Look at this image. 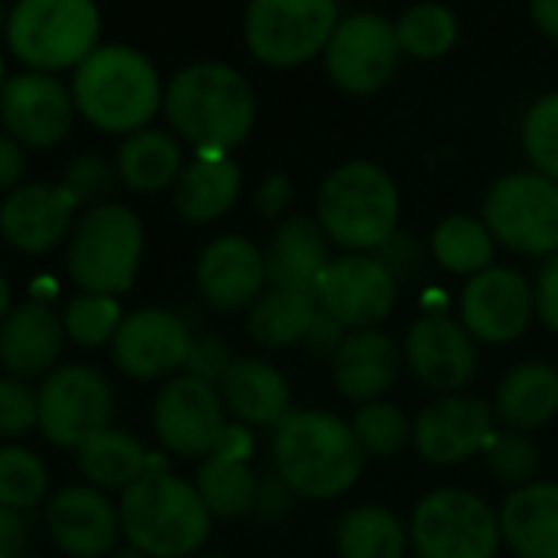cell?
Listing matches in <instances>:
<instances>
[{"label": "cell", "mask_w": 558, "mask_h": 558, "mask_svg": "<svg viewBox=\"0 0 558 558\" xmlns=\"http://www.w3.org/2000/svg\"><path fill=\"white\" fill-rule=\"evenodd\" d=\"M272 470L303 499H336L359 483L365 450L339 414L293 408L272 427Z\"/></svg>", "instance_id": "6da1fadb"}, {"label": "cell", "mask_w": 558, "mask_h": 558, "mask_svg": "<svg viewBox=\"0 0 558 558\" xmlns=\"http://www.w3.org/2000/svg\"><path fill=\"white\" fill-rule=\"evenodd\" d=\"M122 535L148 558L197 555L210 535V509L194 483L174 476L165 460H155L119 499Z\"/></svg>", "instance_id": "7a4b0ae2"}, {"label": "cell", "mask_w": 558, "mask_h": 558, "mask_svg": "<svg viewBox=\"0 0 558 558\" xmlns=\"http://www.w3.org/2000/svg\"><path fill=\"white\" fill-rule=\"evenodd\" d=\"M165 116L197 151H230L256 122V96L227 63H191L165 89Z\"/></svg>", "instance_id": "3957f363"}, {"label": "cell", "mask_w": 558, "mask_h": 558, "mask_svg": "<svg viewBox=\"0 0 558 558\" xmlns=\"http://www.w3.org/2000/svg\"><path fill=\"white\" fill-rule=\"evenodd\" d=\"M73 102L86 122L112 135H135L165 106L161 80L151 60L132 47H99L76 66Z\"/></svg>", "instance_id": "277c9868"}, {"label": "cell", "mask_w": 558, "mask_h": 558, "mask_svg": "<svg viewBox=\"0 0 558 558\" xmlns=\"http://www.w3.org/2000/svg\"><path fill=\"white\" fill-rule=\"evenodd\" d=\"M316 220L345 253H378L401 227V191L375 161H345L319 187Z\"/></svg>", "instance_id": "5b68a950"}, {"label": "cell", "mask_w": 558, "mask_h": 558, "mask_svg": "<svg viewBox=\"0 0 558 558\" xmlns=\"http://www.w3.org/2000/svg\"><path fill=\"white\" fill-rule=\"evenodd\" d=\"M142 256V217L129 204H96L76 220L70 233L66 269L83 293L122 296L135 287Z\"/></svg>", "instance_id": "8992f818"}, {"label": "cell", "mask_w": 558, "mask_h": 558, "mask_svg": "<svg viewBox=\"0 0 558 558\" xmlns=\"http://www.w3.org/2000/svg\"><path fill=\"white\" fill-rule=\"evenodd\" d=\"M96 0H17L8 17V44L21 63L40 73L80 66L99 47Z\"/></svg>", "instance_id": "52a82bcc"}, {"label": "cell", "mask_w": 558, "mask_h": 558, "mask_svg": "<svg viewBox=\"0 0 558 558\" xmlns=\"http://www.w3.org/2000/svg\"><path fill=\"white\" fill-rule=\"evenodd\" d=\"M408 532L417 558H496L502 545L499 509L463 486H440L421 496Z\"/></svg>", "instance_id": "ba28073f"}, {"label": "cell", "mask_w": 558, "mask_h": 558, "mask_svg": "<svg viewBox=\"0 0 558 558\" xmlns=\"http://www.w3.org/2000/svg\"><path fill=\"white\" fill-rule=\"evenodd\" d=\"M336 27V0H250L243 40L263 66L293 70L326 53Z\"/></svg>", "instance_id": "9c48e42d"}, {"label": "cell", "mask_w": 558, "mask_h": 558, "mask_svg": "<svg viewBox=\"0 0 558 558\" xmlns=\"http://www.w3.org/2000/svg\"><path fill=\"white\" fill-rule=\"evenodd\" d=\"M483 223L493 240L522 256L558 253V181L538 171H512L483 197Z\"/></svg>", "instance_id": "30bf717a"}, {"label": "cell", "mask_w": 558, "mask_h": 558, "mask_svg": "<svg viewBox=\"0 0 558 558\" xmlns=\"http://www.w3.org/2000/svg\"><path fill=\"white\" fill-rule=\"evenodd\" d=\"M40 391L37 427L53 447L80 450L86 440L112 427V385L93 365H60L53 368Z\"/></svg>", "instance_id": "8fae6325"}, {"label": "cell", "mask_w": 558, "mask_h": 558, "mask_svg": "<svg viewBox=\"0 0 558 558\" xmlns=\"http://www.w3.org/2000/svg\"><path fill=\"white\" fill-rule=\"evenodd\" d=\"M227 408L217 385H207L191 375H174L161 385L151 404V427L158 444L171 457L204 460L217 450L227 430Z\"/></svg>", "instance_id": "7c38bea8"}, {"label": "cell", "mask_w": 558, "mask_h": 558, "mask_svg": "<svg viewBox=\"0 0 558 558\" xmlns=\"http://www.w3.org/2000/svg\"><path fill=\"white\" fill-rule=\"evenodd\" d=\"M316 303L349 332L378 329L395 313L398 276L378 253H342L326 266Z\"/></svg>", "instance_id": "4fadbf2b"}, {"label": "cell", "mask_w": 558, "mask_h": 558, "mask_svg": "<svg viewBox=\"0 0 558 558\" xmlns=\"http://www.w3.org/2000/svg\"><path fill=\"white\" fill-rule=\"evenodd\" d=\"M398 34L381 14H352L339 21L329 47L326 70L349 96H372L385 89L398 70Z\"/></svg>", "instance_id": "5bb4252c"}, {"label": "cell", "mask_w": 558, "mask_h": 558, "mask_svg": "<svg viewBox=\"0 0 558 558\" xmlns=\"http://www.w3.org/2000/svg\"><path fill=\"white\" fill-rule=\"evenodd\" d=\"M535 319L532 283L509 266H489L466 279L460 293V323L483 345H502L525 336Z\"/></svg>", "instance_id": "9a60e30c"}, {"label": "cell", "mask_w": 558, "mask_h": 558, "mask_svg": "<svg viewBox=\"0 0 558 558\" xmlns=\"http://www.w3.org/2000/svg\"><path fill=\"white\" fill-rule=\"evenodd\" d=\"M194 332L171 310H135L112 339V362L135 381H168L187 365Z\"/></svg>", "instance_id": "2e32d148"}, {"label": "cell", "mask_w": 558, "mask_h": 558, "mask_svg": "<svg viewBox=\"0 0 558 558\" xmlns=\"http://www.w3.org/2000/svg\"><path fill=\"white\" fill-rule=\"evenodd\" d=\"M401 352L411 375L437 395H460L480 362L476 339L460 319H450L440 310H424V316L408 329Z\"/></svg>", "instance_id": "e0dca14e"}, {"label": "cell", "mask_w": 558, "mask_h": 558, "mask_svg": "<svg viewBox=\"0 0 558 558\" xmlns=\"http://www.w3.org/2000/svg\"><path fill=\"white\" fill-rule=\"evenodd\" d=\"M496 434V414L473 395H444L414 417V450L437 466L463 463L486 450Z\"/></svg>", "instance_id": "ac0fdd59"}, {"label": "cell", "mask_w": 558, "mask_h": 558, "mask_svg": "<svg viewBox=\"0 0 558 558\" xmlns=\"http://www.w3.org/2000/svg\"><path fill=\"white\" fill-rule=\"evenodd\" d=\"M47 532L70 558H109L122 535L119 502L93 483L63 486L47 502Z\"/></svg>", "instance_id": "d6986e66"}, {"label": "cell", "mask_w": 558, "mask_h": 558, "mask_svg": "<svg viewBox=\"0 0 558 558\" xmlns=\"http://www.w3.org/2000/svg\"><path fill=\"white\" fill-rule=\"evenodd\" d=\"M194 283L210 310H246L266 293V253L240 233H223L201 250L194 266Z\"/></svg>", "instance_id": "ffe728a7"}, {"label": "cell", "mask_w": 558, "mask_h": 558, "mask_svg": "<svg viewBox=\"0 0 558 558\" xmlns=\"http://www.w3.org/2000/svg\"><path fill=\"white\" fill-rule=\"evenodd\" d=\"M76 102L63 83L47 73H21L0 89V119L11 138L27 148H53L73 129Z\"/></svg>", "instance_id": "44dd1931"}, {"label": "cell", "mask_w": 558, "mask_h": 558, "mask_svg": "<svg viewBox=\"0 0 558 558\" xmlns=\"http://www.w3.org/2000/svg\"><path fill=\"white\" fill-rule=\"evenodd\" d=\"M76 207L63 184H21L0 204V236L21 253H50L73 233Z\"/></svg>", "instance_id": "7402d4cb"}, {"label": "cell", "mask_w": 558, "mask_h": 558, "mask_svg": "<svg viewBox=\"0 0 558 558\" xmlns=\"http://www.w3.org/2000/svg\"><path fill=\"white\" fill-rule=\"evenodd\" d=\"M63 316L40 300L21 303L0 326V365L14 378H47L63 352Z\"/></svg>", "instance_id": "603a6c76"}, {"label": "cell", "mask_w": 558, "mask_h": 558, "mask_svg": "<svg viewBox=\"0 0 558 558\" xmlns=\"http://www.w3.org/2000/svg\"><path fill=\"white\" fill-rule=\"evenodd\" d=\"M401 365H404V352L388 332L381 329L349 332L332 359V381L345 401L362 408L381 401L391 391Z\"/></svg>", "instance_id": "cb8c5ba5"}, {"label": "cell", "mask_w": 558, "mask_h": 558, "mask_svg": "<svg viewBox=\"0 0 558 558\" xmlns=\"http://www.w3.org/2000/svg\"><path fill=\"white\" fill-rule=\"evenodd\" d=\"M329 263H332L329 236L319 227V220L293 214L272 230V240L266 250V276L272 290L316 296L319 279Z\"/></svg>", "instance_id": "d4e9b609"}, {"label": "cell", "mask_w": 558, "mask_h": 558, "mask_svg": "<svg viewBox=\"0 0 558 558\" xmlns=\"http://www.w3.org/2000/svg\"><path fill=\"white\" fill-rule=\"evenodd\" d=\"M499 529L515 558H558V483L515 486L499 506Z\"/></svg>", "instance_id": "484cf974"}, {"label": "cell", "mask_w": 558, "mask_h": 558, "mask_svg": "<svg viewBox=\"0 0 558 558\" xmlns=\"http://www.w3.org/2000/svg\"><path fill=\"white\" fill-rule=\"evenodd\" d=\"M220 401L227 414L236 424L253 427H276L283 421L293 404H290V385L276 365L263 359H236L230 372L217 385Z\"/></svg>", "instance_id": "4316f807"}, {"label": "cell", "mask_w": 558, "mask_h": 558, "mask_svg": "<svg viewBox=\"0 0 558 558\" xmlns=\"http://www.w3.org/2000/svg\"><path fill=\"white\" fill-rule=\"evenodd\" d=\"M243 171L230 151H197L174 181V210L191 223L220 220L240 197Z\"/></svg>", "instance_id": "83f0119b"}, {"label": "cell", "mask_w": 558, "mask_h": 558, "mask_svg": "<svg viewBox=\"0 0 558 558\" xmlns=\"http://www.w3.org/2000/svg\"><path fill=\"white\" fill-rule=\"evenodd\" d=\"M493 414L509 430H535L558 414V368L548 362H522L506 372L496 388Z\"/></svg>", "instance_id": "f1b7e54d"}, {"label": "cell", "mask_w": 558, "mask_h": 558, "mask_svg": "<svg viewBox=\"0 0 558 558\" xmlns=\"http://www.w3.org/2000/svg\"><path fill=\"white\" fill-rule=\"evenodd\" d=\"M116 171L125 187L138 194H155L165 187H174V181L184 171V151L181 142L171 132L161 129H142L129 135L119 148Z\"/></svg>", "instance_id": "f546056e"}, {"label": "cell", "mask_w": 558, "mask_h": 558, "mask_svg": "<svg viewBox=\"0 0 558 558\" xmlns=\"http://www.w3.org/2000/svg\"><path fill=\"white\" fill-rule=\"evenodd\" d=\"M339 558H408L411 532L398 512L381 502H362L339 519Z\"/></svg>", "instance_id": "4dcf8cb0"}, {"label": "cell", "mask_w": 558, "mask_h": 558, "mask_svg": "<svg viewBox=\"0 0 558 558\" xmlns=\"http://www.w3.org/2000/svg\"><path fill=\"white\" fill-rule=\"evenodd\" d=\"M319 316L316 296L290 293V290H266L246 316V332L263 349H290L303 345L313 323Z\"/></svg>", "instance_id": "1f68e13d"}, {"label": "cell", "mask_w": 558, "mask_h": 558, "mask_svg": "<svg viewBox=\"0 0 558 558\" xmlns=\"http://www.w3.org/2000/svg\"><path fill=\"white\" fill-rule=\"evenodd\" d=\"M76 453H80L83 476L99 489H125L158 460L145 450V444L135 434L122 427H106L102 434L86 440Z\"/></svg>", "instance_id": "d6a6232c"}, {"label": "cell", "mask_w": 558, "mask_h": 558, "mask_svg": "<svg viewBox=\"0 0 558 558\" xmlns=\"http://www.w3.org/2000/svg\"><path fill=\"white\" fill-rule=\"evenodd\" d=\"M430 256L440 269L457 276H476L493 266L496 240L483 217L473 214H450L430 233Z\"/></svg>", "instance_id": "836d02e7"}, {"label": "cell", "mask_w": 558, "mask_h": 558, "mask_svg": "<svg viewBox=\"0 0 558 558\" xmlns=\"http://www.w3.org/2000/svg\"><path fill=\"white\" fill-rule=\"evenodd\" d=\"M194 486L214 519H240L250 515L256 506L259 473L250 466V460H230L210 453L201 460Z\"/></svg>", "instance_id": "e575fe53"}, {"label": "cell", "mask_w": 558, "mask_h": 558, "mask_svg": "<svg viewBox=\"0 0 558 558\" xmlns=\"http://www.w3.org/2000/svg\"><path fill=\"white\" fill-rule=\"evenodd\" d=\"M398 47L417 60H437L453 50L457 44V17L444 4H414L395 24Z\"/></svg>", "instance_id": "d590c367"}, {"label": "cell", "mask_w": 558, "mask_h": 558, "mask_svg": "<svg viewBox=\"0 0 558 558\" xmlns=\"http://www.w3.org/2000/svg\"><path fill=\"white\" fill-rule=\"evenodd\" d=\"M50 493V473L47 463L17 444L0 447V506L27 512L37 509Z\"/></svg>", "instance_id": "8d00e7d4"}, {"label": "cell", "mask_w": 558, "mask_h": 558, "mask_svg": "<svg viewBox=\"0 0 558 558\" xmlns=\"http://www.w3.org/2000/svg\"><path fill=\"white\" fill-rule=\"evenodd\" d=\"M63 316V329L66 339L80 349H102L112 345L125 313L119 296H102V293H80L66 303Z\"/></svg>", "instance_id": "74e56055"}, {"label": "cell", "mask_w": 558, "mask_h": 558, "mask_svg": "<svg viewBox=\"0 0 558 558\" xmlns=\"http://www.w3.org/2000/svg\"><path fill=\"white\" fill-rule=\"evenodd\" d=\"M352 430H355L365 457H395L414 437V421H408V414L398 404L381 398V401L362 404L355 411Z\"/></svg>", "instance_id": "f35d334b"}, {"label": "cell", "mask_w": 558, "mask_h": 558, "mask_svg": "<svg viewBox=\"0 0 558 558\" xmlns=\"http://www.w3.org/2000/svg\"><path fill=\"white\" fill-rule=\"evenodd\" d=\"M522 148L532 171L558 181V93L542 96L522 119Z\"/></svg>", "instance_id": "ab89813d"}, {"label": "cell", "mask_w": 558, "mask_h": 558, "mask_svg": "<svg viewBox=\"0 0 558 558\" xmlns=\"http://www.w3.org/2000/svg\"><path fill=\"white\" fill-rule=\"evenodd\" d=\"M483 457H486L489 473L496 480L509 483L512 489L532 483L538 473V450L529 440V434H522V430H496L493 440L486 444Z\"/></svg>", "instance_id": "60d3db41"}, {"label": "cell", "mask_w": 558, "mask_h": 558, "mask_svg": "<svg viewBox=\"0 0 558 558\" xmlns=\"http://www.w3.org/2000/svg\"><path fill=\"white\" fill-rule=\"evenodd\" d=\"M40 421V391L14 375L0 378V437H24Z\"/></svg>", "instance_id": "b9f144b4"}, {"label": "cell", "mask_w": 558, "mask_h": 558, "mask_svg": "<svg viewBox=\"0 0 558 558\" xmlns=\"http://www.w3.org/2000/svg\"><path fill=\"white\" fill-rule=\"evenodd\" d=\"M119 171L102 158V155H80L66 165V174H63V187L73 194L76 204H93L102 201L112 184H116Z\"/></svg>", "instance_id": "7bdbcfd3"}, {"label": "cell", "mask_w": 558, "mask_h": 558, "mask_svg": "<svg viewBox=\"0 0 558 558\" xmlns=\"http://www.w3.org/2000/svg\"><path fill=\"white\" fill-rule=\"evenodd\" d=\"M233 352L227 345L223 336H214V332H197L194 342H191V352H187V365H184V375L191 378H201L207 385H220V378L230 372L233 365Z\"/></svg>", "instance_id": "ee69618b"}, {"label": "cell", "mask_w": 558, "mask_h": 558, "mask_svg": "<svg viewBox=\"0 0 558 558\" xmlns=\"http://www.w3.org/2000/svg\"><path fill=\"white\" fill-rule=\"evenodd\" d=\"M293 502H296V493L287 486V480L279 476L276 470L266 473V476H259L256 506H253V515L259 522H283L293 512Z\"/></svg>", "instance_id": "f6af8a7d"}, {"label": "cell", "mask_w": 558, "mask_h": 558, "mask_svg": "<svg viewBox=\"0 0 558 558\" xmlns=\"http://www.w3.org/2000/svg\"><path fill=\"white\" fill-rule=\"evenodd\" d=\"M532 293H535V319L558 336V253L545 259V266L538 269L535 283H532Z\"/></svg>", "instance_id": "bcb514c9"}, {"label": "cell", "mask_w": 558, "mask_h": 558, "mask_svg": "<svg viewBox=\"0 0 558 558\" xmlns=\"http://www.w3.org/2000/svg\"><path fill=\"white\" fill-rule=\"evenodd\" d=\"M290 204H293V181L283 171L266 174L253 194V207L259 217H283Z\"/></svg>", "instance_id": "7dc6e473"}, {"label": "cell", "mask_w": 558, "mask_h": 558, "mask_svg": "<svg viewBox=\"0 0 558 558\" xmlns=\"http://www.w3.org/2000/svg\"><path fill=\"white\" fill-rule=\"evenodd\" d=\"M378 256H381V263H385L398 279H408V276H414L417 266H421V243H417L411 233L398 230V233L378 250Z\"/></svg>", "instance_id": "c3c4849f"}, {"label": "cell", "mask_w": 558, "mask_h": 558, "mask_svg": "<svg viewBox=\"0 0 558 558\" xmlns=\"http://www.w3.org/2000/svg\"><path fill=\"white\" fill-rule=\"evenodd\" d=\"M345 336H349V329H345L342 323H336L329 313L319 310V316H316V323H313V329H310V336H306L303 345H306L310 355H316V359H336V352L342 349Z\"/></svg>", "instance_id": "681fc988"}, {"label": "cell", "mask_w": 558, "mask_h": 558, "mask_svg": "<svg viewBox=\"0 0 558 558\" xmlns=\"http://www.w3.org/2000/svg\"><path fill=\"white\" fill-rule=\"evenodd\" d=\"M24 551H27L24 512L0 506V558H24Z\"/></svg>", "instance_id": "f907efd6"}, {"label": "cell", "mask_w": 558, "mask_h": 558, "mask_svg": "<svg viewBox=\"0 0 558 558\" xmlns=\"http://www.w3.org/2000/svg\"><path fill=\"white\" fill-rule=\"evenodd\" d=\"M27 171V151L17 138L0 135V191H14L21 187V178Z\"/></svg>", "instance_id": "816d5d0a"}, {"label": "cell", "mask_w": 558, "mask_h": 558, "mask_svg": "<svg viewBox=\"0 0 558 558\" xmlns=\"http://www.w3.org/2000/svg\"><path fill=\"white\" fill-rule=\"evenodd\" d=\"M214 453L230 457V460H250V457H253V430H250L246 424L230 421Z\"/></svg>", "instance_id": "f5cc1de1"}, {"label": "cell", "mask_w": 558, "mask_h": 558, "mask_svg": "<svg viewBox=\"0 0 558 558\" xmlns=\"http://www.w3.org/2000/svg\"><path fill=\"white\" fill-rule=\"evenodd\" d=\"M532 21L548 40L558 44V0H532Z\"/></svg>", "instance_id": "db71d44e"}, {"label": "cell", "mask_w": 558, "mask_h": 558, "mask_svg": "<svg viewBox=\"0 0 558 558\" xmlns=\"http://www.w3.org/2000/svg\"><path fill=\"white\" fill-rule=\"evenodd\" d=\"M11 310H14V293H11L8 276L0 272V326H4V319L11 316Z\"/></svg>", "instance_id": "11a10c76"}, {"label": "cell", "mask_w": 558, "mask_h": 558, "mask_svg": "<svg viewBox=\"0 0 558 558\" xmlns=\"http://www.w3.org/2000/svg\"><path fill=\"white\" fill-rule=\"evenodd\" d=\"M109 558H148V555H145V551H138L135 545H122V548H116Z\"/></svg>", "instance_id": "9f6ffc18"}, {"label": "cell", "mask_w": 558, "mask_h": 558, "mask_svg": "<svg viewBox=\"0 0 558 558\" xmlns=\"http://www.w3.org/2000/svg\"><path fill=\"white\" fill-rule=\"evenodd\" d=\"M8 17H11V14L4 11V0H0V27H8Z\"/></svg>", "instance_id": "6f0895ef"}, {"label": "cell", "mask_w": 558, "mask_h": 558, "mask_svg": "<svg viewBox=\"0 0 558 558\" xmlns=\"http://www.w3.org/2000/svg\"><path fill=\"white\" fill-rule=\"evenodd\" d=\"M187 558H223V555H210V551H197V555H187Z\"/></svg>", "instance_id": "680465c9"}, {"label": "cell", "mask_w": 558, "mask_h": 558, "mask_svg": "<svg viewBox=\"0 0 558 558\" xmlns=\"http://www.w3.org/2000/svg\"><path fill=\"white\" fill-rule=\"evenodd\" d=\"M8 83H4V57H0V89H4Z\"/></svg>", "instance_id": "91938a15"}, {"label": "cell", "mask_w": 558, "mask_h": 558, "mask_svg": "<svg viewBox=\"0 0 558 558\" xmlns=\"http://www.w3.org/2000/svg\"><path fill=\"white\" fill-rule=\"evenodd\" d=\"M414 558H417V555H414Z\"/></svg>", "instance_id": "94428289"}]
</instances>
